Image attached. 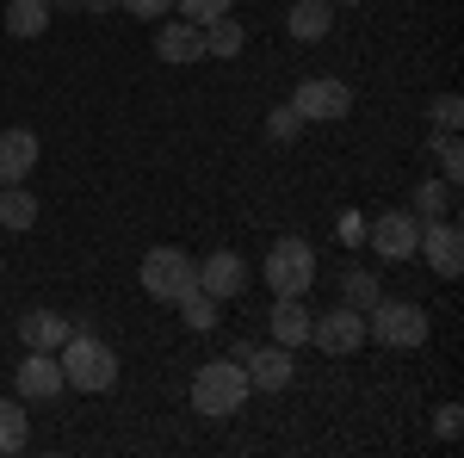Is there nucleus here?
<instances>
[{"label":"nucleus","mask_w":464,"mask_h":458,"mask_svg":"<svg viewBox=\"0 0 464 458\" xmlns=\"http://www.w3.org/2000/svg\"><path fill=\"white\" fill-rule=\"evenodd\" d=\"M0 279H6V260H0Z\"/></svg>","instance_id":"34"},{"label":"nucleus","mask_w":464,"mask_h":458,"mask_svg":"<svg viewBox=\"0 0 464 458\" xmlns=\"http://www.w3.org/2000/svg\"><path fill=\"white\" fill-rule=\"evenodd\" d=\"M341 304H353V310H372V304H378V279H372L365 267H347V273H341Z\"/></svg>","instance_id":"23"},{"label":"nucleus","mask_w":464,"mask_h":458,"mask_svg":"<svg viewBox=\"0 0 464 458\" xmlns=\"http://www.w3.org/2000/svg\"><path fill=\"white\" fill-rule=\"evenodd\" d=\"M229 6H236V0H174L179 19H198V25H205V19H217V13H229Z\"/></svg>","instance_id":"27"},{"label":"nucleus","mask_w":464,"mask_h":458,"mask_svg":"<svg viewBox=\"0 0 464 458\" xmlns=\"http://www.w3.org/2000/svg\"><path fill=\"white\" fill-rule=\"evenodd\" d=\"M328 6H353V0H328Z\"/></svg>","instance_id":"33"},{"label":"nucleus","mask_w":464,"mask_h":458,"mask_svg":"<svg viewBox=\"0 0 464 458\" xmlns=\"http://www.w3.org/2000/svg\"><path fill=\"white\" fill-rule=\"evenodd\" d=\"M118 6H124L130 19H168V13H174V0H118Z\"/></svg>","instance_id":"30"},{"label":"nucleus","mask_w":464,"mask_h":458,"mask_svg":"<svg viewBox=\"0 0 464 458\" xmlns=\"http://www.w3.org/2000/svg\"><path fill=\"white\" fill-rule=\"evenodd\" d=\"M328 25H334V6L328 0H297L285 13V32L297 37V44H316V37H328Z\"/></svg>","instance_id":"17"},{"label":"nucleus","mask_w":464,"mask_h":458,"mask_svg":"<svg viewBox=\"0 0 464 458\" xmlns=\"http://www.w3.org/2000/svg\"><path fill=\"white\" fill-rule=\"evenodd\" d=\"M13 385H19L25 403H50V396H63V390H69V378H63V359H56V353L25 347V365L13 372Z\"/></svg>","instance_id":"11"},{"label":"nucleus","mask_w":464,"mask_h":458,"mask_svg":"<svg viewBox=\"0 0 464 458\" xmlns=\"http://www.w3.org/2000/svg\"><path fill=\"white\" fill-rule=\"evenodd\" d=\"M415 254H428V267L440 273V279H459V273H464V229H459V217H428Z\"/></svg>","instance_id":"7"},{"label":"nucleus","mask_w":464,"mask_h":458,"mask_svg":"<svg viewBox=\"0 0 464 458\" xmlns=\"http://www.w3.org/2000/svg\"><path fill=\"white\" fill-rule=\"evenodd\" d=\"M378 260H415V242H421V217L415 211H378V223L365 229Z\"/></svg>","instance_id":"9"},{"label":"nucleus","mask_w":464,"mask_h":458,"mask_svg":"<svg viewBox=\"0 0 464 458\" xmlns=\"http://www.w3.org/2000/svg\"><path fill=\"white\" fill-rule=\"evenodd\" d=\"M137 279H143L149 297H161V304H179L186 291H198V260H192L186 248H149L143 267H137Z\"/></svg>","instance_id":"4"},{"label":"nucleus","mask_w":464,"mask_h":458,"mask_svg":"<svg viewBox=\"0 0 464 458\" xmlns=\"http://www.w3.org/2000/svg\"><path fill=\"white\" fill-rule=\"evenodd\" d=\"M111 6H118V0H87V13H111Z\"/></svg>","instance_id":"31"},{"label":"nucleus","mask_w":464,"mask_h":458,"mask_svg":"<svg viewBox=\"0 0 464 458\" xmlns=\"http://www.w3.org/2000/svg\"><path fill=\"white\" fill-rule=\"evenodd\" d=\"M310 341H316L322 353H359L365 347V310H353V304H334L328 317H316L310 322Z\"/></svg>","instance_id":"8"},{"label":"nucleus","mask_w":464,"mask_h":458,"mask_svg":"<svg viewBox=\"0 0 464 458\" xmlns=\"http://www.w3.org/2000/svg\"><path fill=\"white\" fill-rule=\"evenodd\" d=\"M37 137L32 131H0V186H25L37 168Z\"/></svg>","instance_id":"15"},{"label":"nucleus","mask_w":464,"mask_h":458,"mask_svg":"<svg viewBox=\"0 0 464 458\" xmlns=\"http://www.w3.org/2000/svg\"><path fill=\"white\" fill-rule=\"evenodd\" d=\"M365 335H378L384 347H428V310L409 297H378L365 310Z\"/></svg>","instance_id":"5"},{"label":"nucleus","mask_w":464,"mask_h":458,"mask_svg":"<svg viewBox=\"0 0 464 458\" xmlns=\"http://www.w3.org/2000/svg\"><path fill=\"white\" fill-rule=\"evenodd\" d=\"M242 44H248L242 19H229V13L205 19V56H223V63H236V56H242Z\"/></svg>","instance_id":"19"},{"label":"nucleus","mask_w":464,"mask_h":458,"mask_svg":"<svg viewBox=\"0 0 464 458\" xmlns=\"http://www.w3.org/2000/svg\"><path fill=\"white\" fill-rule=\"evenodd\" d=\"M291 112H297L304 124H341V118L353 112V87L334 81V74H310V81H297Z\"/></svg>","instance_id":"6"},{"label":"nucleus","mask_w":464,"mask_h":458,"mask_svg":"<svg viewBox=\"0 0 464 458\" xmlns=\"http://www.w3.org/2000/svg\"><path fill=\"white\" fill-rule=\"evenodd\" d=\"M32 440V415H25V396H0V458L25 453Z\"/></svg>","instance_id":"18"},{"label":"nucleus","mask_w":464,"mask_h":458,"mask_svg":"<svg viewBox=\"0 0 464 458\" xmlns=\"http://www.w3.org/2000/svg\"><path fill=\"white\" fill-rule=\"evenodd\" d=\"M69 335H74V322L56 317V310H25V317H19V341L37 347V353H56Z\"/></svg>","instance_id":"16"},{"label":"nucleus","mask_w":464,"mask_h":458,"mask_svg":"<svg viewBox=\"0 0 464 458\" xmlns=\"http://www.w3.org/2000/svg\"><path fill=\"white\" fill-rule=\"evenodd\" d=\"M50 19H56L50 0H13V6H6V32H13V37H44V32H50Z\"/></svg>","instance_id":"21"},{"label":"nucleus","mask_w":464,"mask_h":458,"mask_svg":"<svg viewBox=\"0 0 464 458\" xmlns=\"http://www.w3.org/2000/svg\"><path fill=\"white\" fill-rule=\"evenodd\" d=\"M242 285H248V260H242L236 248H217L211 260H198V291H205V297L229 304V297H242Z\"/></svg>","instance_id":"12"},{"label":"nucleus","mask_w":464,"mask_h":458,"mask_svg":"<svg viewBox=\"0 0 464 458\" xmlns=\"http://www.w3.org/2000/svg\"><path fill=\"white\" fill-rule=\"evenodd\" d=\"M242 372H248V390H273V396H279V390L297 378V359H291V347L273 341V347H254Z\"/></svg>","instance_id":"13"},{"label":"nucleus","mask_w":464,"mask_h":458,"mask_svg":"<svg viewBox=\"0 0 464 458\" xmlns=\"http://www.w3.org/2000/svg\"><path fill=\"white\" fill-rule=\"evenodd\" d=\"M69 6H81V0H50V13H69Z\"/></svg>","instance_id":"32"},{"label":"nucleus","mask_w":464,"mask_h":458,"mask_svg":"<svg viewBox=\"0 0 464 458\" xmlns=\"http://www.w3.org/2000/svg\"><path fill=\"white\" fill-rule=\"evenodd\" d=\"M155 56H161L168 69H192V63H205V25H198V19H161V32H155Z\"/></svg>","instance_id":"10"},{"label":"nucleus","mask_w":464,"mask_h":458,"mask_svg":"<svg viewBox=\"0 0 464 458\" xmlns=\"http://www.w3.org/2000/svg\"><path fill=\"white\" fill-rule=\"evenodd\" d=\"M0 223H6V229H32L37 223L32 186H0Z\"/></svg>","instance_id":"22"},{"label":"nucleus","mask_w":464,"mask_h":458,"mask_svg":"<svg viewBox=\"0 0 464 458\" xmlns=\"http://www.w3.org/2000/svg\"><path fill=\"white\" fill-rule=\"evenodd\" d=\"M433 168H440V180H452V186H459V174H464L459 131H440V137H433Z\"/></svg>","instance_id":"24"},{"label":"nucleus","mask_w":464,"mask_h":458,"mask_svg":"<svg viewBox=\"0 0 464 458\" xmlns=\"http://www.w3.org/2000/svg\"><path fill=\"white\" fill-rule=\"evenodd\" d=\"M260 273L273 285V297H304V291L316 285V248L304 242V236H279V242L266 248Z\"/></svg>","instance_id":"3"},{"label":"nucleus","mask_w":464,"mask_h":458,"mask_svg":"<svg viewBox=\"0 0 464 458\" xmlns=\"http://www.w3.org/2000/svg\"><path fill=\"white\" fill-rule=\"evenodd\" d=\"M179 317H186V328H198V335H205V328H217V297L186 291V297H179Z\"/></svg>","instance_id":"25"},{"label":"nucleus","mask_w":464,"mask_h":458,"mask_svg":"<svg viewBox=\"0 0 464 458\" xmlns=\"http://www.w3.org/2000/svg\"><path fill=\"white\" fill-rule=\"evenodd\" d=\"M409 211L421 217V223H428V217H459V186H452V180H421Z\"/></svg>","instance_id":"20"},{"label":"nucleus","mask_w":464,"mask_h":458,"mask_svg":"<svg viewBox=\"0 0 464 458\" xmlns=\"http://www.w3.org/2000/svg\"><path fill=\"white\" fill-rule=\"evenodd\" d=\"M56 359H63V378H69V390L100 396V390L118 385V353H111L100 335H87V328H74L69 341L56 347Z\"/></svg>","instance_id":"2"},{"label":"nucleus","mask_w":464,"mask_h":458,"mask_svg":"<svg viewBox=\"0 0 464 458\" xmlns=\"http://www.w3.org/2000/svg\"><path fill=\"white\" fill-rule=\"evenodd\" d=\"M297 131H304V118H297L291 106H273V112H266V137H273V142H291Z\"/></svg>","instance_id":"26"},{"label":"nucleus","mask_w":464,"mask_h":458,"mask_svg":"<svg viewBox=\"0 0 464 458\" xmlns=\"http://www.w3.org/2000/svg\"><path fill=\"white\" fill-rule=\"evenodd\" d=\"M242 403H248V372L223 353V359H205L198 372H192V409L205 415V422H229V415H242Z\"/></svg>","instance_id":"1"},{"label":"nucleus","mask_w":464,"mask_h":458,"mask_svg":"<svg viewBox=\"0 0 464 458\" xmlns=\"http://www.w3.org/2000/svg\"><path fill=\"white\" fill-rule=\"evenodd\" d=\"M459 124H464L459 93H440V100H433V131H459Z\"/></svg>","instance_id":"28"},{"label":"nucleus","mask_w":464,"mask_h":458,"mask_svg":"<svg viewBox=\"0 0 464 458\" xmlns=\"http://www.w3.org/2000/svg\"><path fill=\"white\" fill-rule=\"evenodd\" d=\"M459 427H464V409H459V403H440V415H433V434H440V440H459Z\"/></svg>","instance_id":"29"},{"label":"nucleus","mask_w":464,"mask_h":458,"mask_svg":"<svg viewBox=\"0 0 464 458\" xmlns=\"http://www.w3.org/2000/svg\"><path fill=\"white\" fill-rule=\"evenodd\" d=\"M310 322H316V310L304 304V297H273V310H266V328H273V341L279 347H304L310 341Z\"/></svg>","instance_id":"14"}]
</instances>
